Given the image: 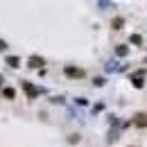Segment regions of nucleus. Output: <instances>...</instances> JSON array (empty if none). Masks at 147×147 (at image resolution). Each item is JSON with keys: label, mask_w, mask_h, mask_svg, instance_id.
Masks as SVG:
<instances>
[{"label": "nucleus", "mask_w": 147, "mask_h": 147, "mask_svg": "<svg viewBox=\"0 0 147 147\" xmlns=\"http://www.w3.org/2000/svg\"><path fill=\"white\" fill-rule=\"evenodd\" d=\"M131 43H136V45H140V43H143V38L138 36V34H134V36H131Z\"/></svg>", "instance_id": "obj_7"}, {"label": "nucleus", "mask_w": 147, "mask_h": 147, "mask_svg": "<svg viewBox=\"0 0 147 147\" xmlns=\"http://www.w3.org/2000/svg\"><path fill=\"white\" fill-rule=\"evenodd\" d=\"M122 23H125L122 18H113V27H115V30H120V27H122Z\"/></svg>", "instance_id": "obj_6"}, {"label": "nucleus", "mask_w": 147, "mask_h": 147, "mask_svg": "<svg viewBox=\"0 0 147 147\" xmlns=\"http://www.w3.org/2000/svg\"><path fill=\"white\" fill-rule=\"evenodd\" d=\"M134 125H136L138 129H145L147 127V115H145V113H138L136 120H134Z\"/></svg>", "instance_id": "obj_2"}, {"label": "nucleus", "mask_w": 147, "mask_h": 147, "mask_svg": "<svg viewBox=\"0 0 147 147\" xmlns=\"http://www.w3.org/2000/svg\"><path fill=\"white\" fill-rule=\"evenodd\" d=\"M66 75H68V77H75V79H82V77H84V70H82V68L68 66V68H66Z\"/></svg>", "instance_id": "obj_1"}, {"label": "nucleus", "mask_w": 147, "mask_h": 147, "mask_svg": "<svg viewBox=\"0 0 147 147\" xmlns=\"http://www.w3.org/2000/svg\"><path fill=\"white\" fill-rule=\"evenodd\" d=\"M45 61L41 59V57H30V66H34V68H41Z\"/></svg>", "instance_id": "obj_3"}, {"label": "nucleus", "mask_w": 147, "mask_h": 147, "mask_svg": "<svg viewBox=\"0 0 147 147\" xmlns=\"http://www.w3.org/2000/svg\"><path fill=\"white\" fill-rule=\"evenodd\" d=\"M7 63H9V66H11V68H18V66H20L18 57H9V59H7Z\"/></svg>", "instance_id": "obj_4"}, {"label": "nucleus", "mask_w": 147, "mask_h": 147, "mask_svg": "<svg viewBox=\"0 0 147 147\" xmlns=\"http://www.w3.org/2000/svg\"><path fill=\"white\" fill-rule=\"evenodd\" d=\"M2 95H5V97H9V100H14V95H16V93H14V88H2Z\"/></svg>", "instance_id": "obj_5"}, {"label": "nucleus", "mask_w": 147, "mask_h": 147, "mask_svg": "<svg viewBox=\"0 0 147 147\" xmlns=\"http://www.w3.org/2000/svg\"><path fill=\"white\" fill-rule=\"evenodd\" d=\"M5 48H7V45H5V41H0V50H5Z\"/></svg>", "instance_id": "obj_8"}]
</instances>
